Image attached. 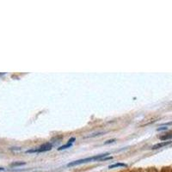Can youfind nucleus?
<instances>
[{
  "label": "nucleus",
  "mask_w": 172,
  "mask_h": 172,
  "mask_svg": "<svg viewBox=\"0 0 172 172\" xmlns=\"http://www.w3.org/2000/svg\"><path fill=\"white\" fill-rule=\"evenodd\" d=\"M25 163L24 162H19V163H13L11 164V166H21V165H24Z\"/></svg>",
  "instance_id": "nucleus-7"
},
{
  "label": "nucleus",
  "mask_w": 172,
  "mask_h": 172,
  "mask_svg": "<svg viewBox=\"0 0 172 172\" xmlns=\"http://www.w3.org/2000/svg\"><path fill=\"white\" fill-rule=\"evenodd\" d=\"M165 125H172V122H168V123H166Z\"/></svg>",
  "instance_id": "nucleus-9"
},
{
  "label": "nucleus",
  "mask_w": 172,
  "mask_h": 172,
  "mask_svg": "<svg viewBox=\"0 0 172 172\" xmlns=\"http://www.w3.org/2000/svg\"><path fill=\"white\" fill-rule=\"evenodd\" d=\"M117 167H127V165L126 164H123V163H116V164H111L109 166V169H114V168H117Z\"/></svg>",
  "instance_id": "nucleus-5"
},
{
  "label": "nucleus",
  "mask_w": 172,
  "mask_h": 172,
  "mask_svg": "<svg viewBox=\"0 0 172 172\" xmlns=\"http://www.w3.org/2000/svg\"><path fill=\"white\" fill-rule=\"evenodd\" d=\"M165 129H167V127H160V128H158V130L160 131V130H165Z\"/></svg>",
  "instance_id": "nucleus-8"
},
{
  "label": "nucleus",
  "mask_w": 172,
  "mask_h": 172,
  "mask_svg": "<svg viewBox=\"0 0 172 172\" xmlns=\"http://www.w3.org/2000/svg\"><path fill=\"white\" fill-rule=\"evenodd\" d=\"M172 139V133H168V134H165L164 136H161L160 139L161 140H167V139Z\"/></svg>",
  "instance_id": "nucleus-6"
},
{
  "label": "nucleus",
  "mask_w": 172,
  "mask_h": 172,
  "mask_svg": "<svg viewBox=\"0 0 172 172\" xmlns=\"http://www.w3.org/2000/svg\"><path fill=\"white\" fill-rule=\"evenodd\" d=\"M171 143V141H164V142H161V143H158L154 145L152 147V150H156V149H159V148L164 147V146H166L168 145L169 144Z\"/></svg>",
  "instance_id": "nucleus-4"
},
{
  "label": "nucleus",
  "mask_w": 172,
  "mask_h": 172,
  "mask_svg": "<svg viewBox=\"0 0 172 172\" xmlns=\"http://www.w3.org/2000/svg\"><path fill=\"white\" fill-rule=\"evenodd\" d=\"M4 168H0V170H4Z\"/></svg>",
  "instance_id": "nucleus-10"
},
{
  "label": "nucleus",
  "mask_w": 172,
  "mask_h": 172,
  "mask_svg": "<svg viewBox=\"0 0 172 172\" xmlns=\"http://www.w3.org/2000/svg\"><path fill=\"white\" fill-rule=\"evenodd\" d=\"M53 147V145L51 143H45L44 145H41L39 148L35 149V150H29L27 151V153H33V152H37V153H40V152H48Z\"/></svg>",
  "instance_id": "nucleus-2"
},
{
  "label": "nucleus",
  "mask_w": 172,
  "mask_h": 172,
  "mask_svg": "<svg viewBox=\"0 0 172 172\" xmlns=\"http://www.w3.org/2000/svg\"><path fill=\"white\" fill-rule=\"evenodd\" d=\"M74 141H75V138H71L66 145H62V146H60L59 148H58V150H59V151H61V150H64V149L70 148L72 145V144H73Z\"/></svg>",
  "instance_id": "nucleus-3"
},
{
  "label": "nucleus",
  "mask_w": 172,
  "mask_h": 172,
  "mask_svg": "<svg viewBox=\"0 0 172 172\" xmlns=\"http://www.w3.org/2000/svg\"><path fill=\"white\" fill-rule=\"evenodd\" d=\"M109 155V153H103V154H100V155H96L94 157H91V158H84V159H79L73 161V162H71L69 164H67L68 167H72L75 165H78V164H85V163H89V162H92V161H96V160H101L104 158L106 156Z\"/></svg>",
  "instance_id": "nucleus-1"
}]
</instances>
